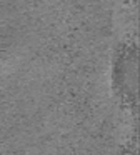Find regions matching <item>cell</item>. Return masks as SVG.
I'll return each mask as SVG.
<instances>
[{
    "instance_id": "6da1fadb",
    "label": "cell",
    "mask_w": 140,
    "mask_h": 155,
    "mask_svg": "<svg viewBox=\"0 0 140 155\" xmlns=\"http://www.w3.org/2000/svg\"><path fill=\"white\" fill-rule=\"evenodd\" d=\"M113 82L125 100L135 102L137 94V52L135 47L125 45L117 55L115 65H113Z\"/></svg>"
},
{
    "instance_id": "7a4b0ae2",
    "label": "cell",
    "mask_w": 140,
    "mask_h": 155,
    "mask_svg": "<svg viewBox=\"0 0 140 155\" xmlns=\"http://www.w3.org/2000/svg\"><path fill=\"white\" fill-rule=\"evenodd\" d=\"M122 155H135V152H123Z\"/></svg>"
}]
</instances>
